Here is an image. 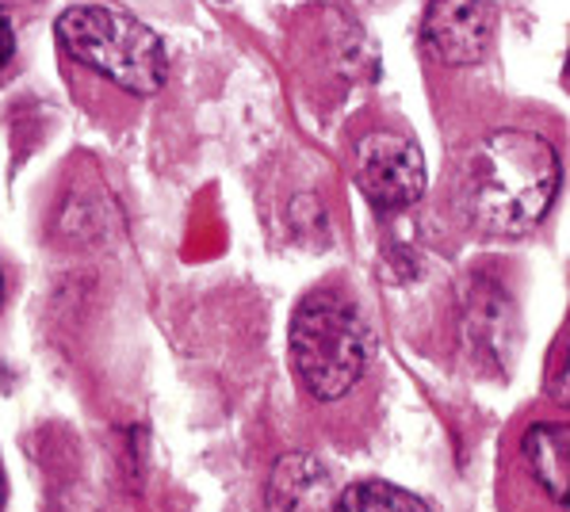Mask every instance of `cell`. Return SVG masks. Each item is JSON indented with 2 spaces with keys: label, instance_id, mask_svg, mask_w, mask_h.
I'll use <instances>...</instances> for the list:
<instances>
[{
  "label": "cell",
  "instance_id": "obj_1",
  "mask_svg": "<svg viewBox=\"0 0 570 512\" xmlns=\"http://www.w3.org/2000/svg\"><path fill=\"white\" fill-rule=\"evenodd\" d=\"M559 191V157L532 130H494L471 165V210L490 234H524Z\"/></svg>",
  "mask_w": 570,
  "mask_h": 512
},
{
  "label": "cell",
  "instance_id": "obj_2",
  "mask_svg": "<svg viewBox=\"0 0 570 512\" xmlns=\"http://www.w3.org/2000/svg\"><path fill=\"white\" fill-rule=\"evenodd\" d=\"M58 39L73 61L135 96H154L169 77V58L157 31L127 8L73 4L61 12Z\"/></svg>",
  "mask_w": 570,
  "mask_h": 512
},
{
  "label": "cell",
  "instance_id": "obj_3",
  "mask_svg": "<svg viewBox=\"0 0 570 512\" xmlns=\"http://www.w3.org/2000/svg\"><path fill=\"white\" fill-rule=\"evenodd\" d=\"M292 360L303 386L322 402L348 394L372 360V333L341 291H311L292 317Z\"/></svg>",
  "mask_w": 570,
  "mask_h": 512
},
{
  "label": "cell",
  "instance_id": "obj_4",
  "mask_svg": "<svg viewBox=\"0 0 570 512\" xmlns=\"http://www.w3.org/2000/svg\"><path fill=\"white\" fill-rule=\"evenodd\" d=\"M356 184L380 210H402L425 191V157L410 138L375 130L356 149Z\"/></svg>",
  "mask_w": 570,
  "mask_h": 512
},
{
  "label": "cell",
  "instance_id": "obj_5",
  "mask_svg": "<svg viewBox=\"0 0 570 512\" xmlns=\"http://www.w3.org/2000/svg\"><path fill=\"white\" fill-rule=\"evenodd\" d=\"M494 4L490 0H429L425 12V42L449 66H471L490 50L494 39Z\"/></svg>",
  "mask_w": 570,
  "mask_h": 512
},
{
  "label": "cell",
  "instance_id": "obj_6",
  "mask_svg": "<svg viewBox=\"0 0 570 512\" xmlns=\"http://www.w3.org/2000/svg\"><path fill=\"white\" fill-rule=\"evenodd\" d=\"M524 463L543 482V490L567 505L570 501V432L567 425H532L524 436Z\"/></svg>",
  "mask_w": 570,
  "mask_h": 512
},
{
  "label": "cell",
  "instance_id": "obj_7",
  "mask_svg": "<svg viewBox=\"0 0 570 512\" xmlns=\"http://www.w3.org/2000/svg\"><path fill=\"white\" fill-rule=\"evenodd\" d=\"M333 512H429V505L402 485L356 482L333 501Z\"/></svg>",
  "mask_w": 570,
  "mask_h": 512
},
{
  "label": "cell",
  "instance_id": "obj_8",
  "mask_svg": "<svg viewBox=\"0 0 570 512\" xmlns=\"http://www.w3.org/2000/svg\"><path fill=\"white\" fill-rule=\"evenodd\" d=\"M16 58V35H12V23H8L4 8H0V69Z\"/></svg>",
  "mask_w": 570,
  "mask_h": 512
},
{
  "label": "cell",
  "instance_id": "obj_9",
  "mask_svg": "<svg viewBox=\"0 0 570 512\" xmlns=\"http://www.w3.org/2000/svg\"><path fill=\"white\" fill-rule=\"evenodd\" d=\"M0 295H4V276H0Z\"/></svg>",
  "mask_w": 570,
  "mask_h": 512
}]
</instances>
